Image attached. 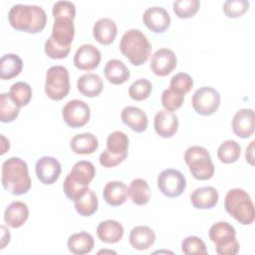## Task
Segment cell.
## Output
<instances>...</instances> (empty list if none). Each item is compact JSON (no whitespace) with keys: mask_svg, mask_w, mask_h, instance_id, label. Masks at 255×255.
I'll return each mask as SVG.
<instances>
[{"mask_svg":"<svg viewBox=\"0 0 255 255\" xmlns=\"http://www.w3.org/2000/svg\"><path fill=\"white\" fill-rule=\"evenodd\" d=\"M191 105L197 114L211 116L220 106V95L212 87H201L194 92Z\"/></svg>","mask_w":255,"mask_h":255,"instance_id":"9c48e42d","label":"cell"},{"mask_svg":"<svg viewBox=\"0 0 255 255\" xmlns=\"http://www.w3.org/2000/svg\"><path fill=\"white\" fill-rule=\"evenodd\" d=\"M77 88L83 96L87 98H95L102 93L104 89V83L99 75L88 73L82 75L78 79Z\"/></svg>","mask_w":255,"mask_h":255,"instance_id":"d4e9b609","label":"cell"},{"mask_svg":"<svg viewBox=\"0 0 255 255\" xmlns=\"http://www.w3.org/2000/svg\"><path fill=\"white\" fill-rule=\"evenodd\" d=\"M128 137L125 132L121 130H115L111 132L107 137L106 149L116 155H128Z\"/></svg>","mask_w":255,"mask_h":255,"instance_id":"1f68e13d","label":"cell"},{"mask_svg":"<svg viewBox=\"0 0 255 255\" xmlns=\"http://www.w3.org/2000/svg\"><path fill=\"white\" fill-rule=\"evenodd\" d=\"M128 155H116L111 153L108 149H105L99 157V161L101 165L104 167H114L120 163H122Z\"/></svg>","mask_w":255,"mask_h":255,"instance_id":"bcb514c9","label":"cell"},{"mask_svg":"<svg viewBox=\"0 0 255 255\" xmlns=\"http://www.w3.org/2000/svg\"><path fill=\"white\" fill-rule=\"evenodd\" d=\"M120 50L133 66H140L147 61L151 45L140 30L129 29L122 36Z\"/></svg>","mask_w":255,"mask_h":255,"instance_id":"277c9868","label":"cell"},{"mask_svg":"<svg viewBox=\"0 0 255 255\" xmlns=\"http://www.w3.org/2000/svg\"><path fill=\"white\" fill-rule=\"evenodd\" d=\"M104 73L106 79L113 85H122L130 77L128 68L117 59H112L106 64Z\"/></svg>","mask_w":255,"mask_h":255,"instance_id":"83f0119b","label":"cell"},{"mask_svg":"<svg viewBox=\"0 0 255 255\" xmlns=\"http://www.w3.org/2000/svg\"><path fill=\"white\" fill-rule=\"evenodd\" d=\"M44 50H45V54L49 58L55 59V60L66 58L71 51L70 48H63V47L57 45L50 37L45 42Z\"/></svg>","mask_w":255,"mask_h":255,"instance_id":"f6af8a7d","label":"cell"},{"mask_svg":"<svg viewBox=\"0 0 255 255\" xmlns=\"http://www.w3.org/2000/svg\"><path fill=\"white\" fill-rule=\"evenodd\" d=\"M37 178L45 185L55 183L60 177L62 167L58 159L53 156L40 157L35 165Z\"/></svg>","mask_w":255,"mask_h":255,"instance_id":"7c38bea8","label":"cell"},{"mask_svg":"<svg viewBox=\"0 0 255 255\" xmlns=\"http://www.w3.org/2000/svg\"><path fill=\"white\" fill-rule=\"evenodd\" d=\"M125 230L123 225L113 219L102 221L97 227V235L102 242L114 244L119 242L124 236Z\"/></svg>","mask_w":255,"mask_h":255,"instance_id":"cb8c5ba5","label":"cell"},{"mask_svg":"<svg viewBox=\"0 0 255 255\" xmlns=\"http://www.w3.org/2000/svg\"><path fill=\"white\" fill-rule=\"evenodd\" d=\"M254 140L250 142V144L248 145V147L246 148V151H245V158H246V161H248L251 165L254 164V156H253V150H254Z\"/></svg>","mask_w":255,"mask_h":255,"instance_id":"7dc6e473","label":"cell"},{"mask_svg":"<svg viewBox=\"0 0 255 255\" xmlns=\"http://www.w3.org/2000/svg\"><path fill=\"white\" fill-rule=\"evenodd\" d=\"M128 195L136 205H145L150 199V188L146 180L142 178L133 179L128 186Z\"/></svg>","mask_w":255,"mask_h":255,"instance_id":"f546056e","label":"cell"},{"mask_svg":"<svg viewBox=\"0 0 255 255\" xmlns=\"http://www.w3.org/2000/svg\"><path fill=\"white\" fill-rule=\"evenodd\" d=\"M183 102L184 96L172 91L171 89H165L161 94V105L166 111H176L182 106Z\"/></svg>","mask_w":255,"mask_h":255,"instance_id":"ab89813d","label":"cell"},{"mask_svg":"<svg viewBox=\"0 0 255 255\" xmlns=\"http://www.w3.org/2000/svg\"><path fill=\"white\" fill-rule=\"evenodd\" d=\"M8 21L17 31L37 34L45 28L47 14L42 7L37 5L15 4L8 12Z\"/></svg>","mask_w":255,"mask_h":255,"instance_id":"6da1fadb","label":"cell"},{"mask_svg":"<svg viewBox=\"0 0 255 255\" xmlns=\"http://www.w3.org/2000/svg\"><path fill=\"white\" fill-rule=\"evenodd\" d=\"M152 91V85L147 79H138L128 88V95L131 100L140 102L149 97Z\"/></svg>","mask_w":255,"mask_h":255,"instance_id":"8d00e7d4","label":"cell"},{"mask_svg":"<svg viewBox=\"0 0 255 255\" xmlns=\"http://www.w3.org/2000/svg\"><path fill=\"white\" fill-rule=\"evenodd\" d=\"M123 123L135 132H143L147 128L148 119L146 114L139 108L128 106L123 109L121 113Z\"/></svg>","mask_w":255,"mask_h":255,"instance_id":"ac0fdd59","label":"cell"},{"mask_svg":"<svg viewBox=\"0 0 255 255\" xmlns=\"http://www.w3.org/2000/svg\"><path fill=\"white\" fill-rule=\"evenodd\" d=\"M241 153V146L239 143L233 139H227L223 141L218 149L217 156L218 159L226 164L233 163L238 160Z\"/></svg>","mask_w":255,"mask_h":255,"instance_id":"d6a6232c","label":"cell"},{"mask_svg":"<svg viewBox=\"0 0 255 255\" xmlns=\"http://www.w3.org/2000/svg\"><path fill=\"white\" fill-rule=\"evenodd\" d=\"M157 187L164 196L177 197L185 190L186 179L179 170L166 168L157 176Z\"/></svg>","mask_w":255,"mask_h":255,"instance_id":"ba28073f","label":"cell"},{"mask_svg":"<svg viewBox=\"0 0 255 255\" xmlns=\"http://www.w3.org/2000/svg\"><path fill=\"white\" fill-rule=\"evenodd\" d=\"M101 59L102 55L97 47L91 44H83L75 53L74 65L79 70L92 71L99 66Z\"/></svg>","mask_w":255,"mask_h":255,"instance_id":"5bb4252c","label":"cell"},{"mask_svg":"<svg viewBox=\"0 0 255 255\" xmlns=\"http://www.w3.org/2000/svg\"><path fill=\"white\" fill-rule=\"evenodd\" d=\"M99 140L91 132H83L74 135L70 141L72 151L77 154H92L97 150Z\"/></svg>","mask_w":255,"mask_h":255,"instance_id":"4316f807","label":"cell"},{"mask_svg":"<svg viewBox=\"0 0 255 255\" xmlns=\"http://www.w3.org/2000/svg\"><path fill=\"white\" fill-rule=\"evenodd\" d=\"M29 217V208L22 201L11 202L4 211V221L12 228H19L24 225Z\"/></svg>","mask_w":255,"mask_h":255,"instance_id":"603a6c76","label":"cell"},{"mask_svg":"<svg viewBox=\"0 0 255 255\" xmlns=\"http://www.w3.org/2000/svg\"><path fill=\"white\" fill-rule=\"evenodd\" d=\"M193 84L194 83H193V79L191 78V76L186 73L181 72V73L175 74L170 79L169 89L184 96L186 93H188L192 89Z\"/></svg>","mask_w":255,"mask_h":255,"instance_id":"f35d334b","label":"cell"},{"mask_svg":"<svg viewBox=\"0 0 255 255\" xmlns=\"http://www.w3.org/2000/svg\"><path fill=\"white\" fill-rule=\"evenodd\" d=\"M23 69V61L16 54H5L0 60V78L10 80L17 77Z\"/></svg>","mask_w":255,"mask_h":255,"instance_id":"f1b7e54d","label":"cell"},{"mask_svg":"<svg viewBox=\"0 0 255 255\" xmlns=\"http://www.w3.org/2000/svg\"><path fill=\"white\" fill-rule=\"evenodd\" d=\"M128 195V188L123 181H109L103 190L104 200L111 206H120L124 204Z\"/></svg>","mask_w":255,"mask_h":255,"instance_id":"7402d4cb","label":"cell"},{"mask_svg":"<svg viewBox=\"0 0 255 255\" xmlns=\"http://www.w3.org/2000/svg\"><path fill=\"white\" fill-rule=\"evenodd\" d=\"M200 2L198 0H178L173 2V12L178 18L187 19L193 17L199 10Z\"/></svg>","mask_w":255,"mask_h":255,"instance_id":"74e56055","label":"cell"},{"mask_svg":"<svg viewBox=\"0 0 255 255\" xmlns=\"http://www.w3.org/2000/svg\"><path fill=\"white\" fill-rule=\"evenodd\" d=\"M219 199L217 190L212 186L198 187L190 195V202L197 209L213 208Z\"/></svg>","mask_w":255,"mask_h":255,"instance_id":"d6986e66","label":"cell"},{"mask_svg":"<svg viewBox=\"0 0 255 255\" xmlns=\"http://www.w3.org/2000/svg\"><path fill=\"white\" fill-rule=\"evenodd\" d=\"M177 59L174 52L167 48H161L155 51L150 60V70L154 75L165 77L175 68Z\"/></svg>","mask_w":255,"mask_h":255,"instance_id":"8fae6325","label":"cell"},{"mask_svg":"<svg viewBox=\"0 0 255 255\" xmlns=\"http://www.w3.org/2000/svg\"><path fill=\"white\" fill-rule=\"evenodd\" d=\"M249 8L247 0H227L223 3V12L229 18L241 17Z\"/></svg>","mask_w":255,"mask_h":255,"instance_id":"b9f144b4","label":"cell"},{"mask_svg":"<svg viewBox=\"0 0 255 255\" xmlns=\"http://www.w3.org/2000/svg\"><path fill=\"white\" fill-rule=\"evenodd\" d=\"M95 246L93 236L86 232L81 231L72 234L67 241V247L69 251L75 255H85L90 253Z\"/></svg>","mask_w":255,"mask_h":255,"instance_id":"484cf974","label":"cell"},{"mask_svg":"<svg viewBox=\"0 0 255 255\" xmlns=\"http://www.w3.org/2000/svg\"><path fill=\"white\" fill-rule=\"evenodd\" d=\"M74 20L68 18H56L50 38L63 48H70L75 36Z\"/></svg>","mask_w":255,"mask_h":255,"instance_id":"9a60e30c","label":"cell"},{"mask_svg":"<svg viewBox=\"0 0 255 255\" xmlns=\"http://www.w3.org/2000/svg\"><path fill=\"white\" fill-rule=\"evenodd\" d=\"M224 207L236 221L242 225L253 223L255 218L254 204L250 195L241 188L230 189L224 199Z\"/></svg>","mask_w":255,"mask_h":255,"instance_id":"5b68a950","label":"cell"},{"mask_svg":"<svg viewBox=\"0 0 255 255\" xmlns=\"http://www.w3.org/2000/svg\"><path fill=\"white\" fill-rule=\"evenodd\" d=\"M184 161L195 179L207 180L214 174V164L210 153L203 146H189L184 152Z\"/></svg>","mask_w":255,"mask_h":255,"instance_id":"8992f818","label":"cell"},{"mask_svg":"<svg viewBox=\"0 0 255 255\" xmlns=\"http://www.w3.org/2000/svg\"><path fill=\"white\" fill-rule=\"evenodd\" d=\"M70 92V75L64 66H52L46 73L45 93L53 101H61Z\"/></svg>","mask_w":255,"mask_h":255,"instance_id":"52a82bcc","label":"cell"},{"mask_svg":"<svg viewBox=\"0 0 255 255\" xmlns=\"http://www.w3.org/2000/svg\"><path fill=\"white\" fill-rule=\"evenodd\" d=\"M118 34V28L114 20L104 17L99 19L93 27V36L102 45L112 44Z\"/></svg>","mask_w":255,"mask_h":255,"instance_id":"ffe728a7","label":"cell"},{"mask_svg":"<svg viewBox=\"0 0 255 255\" xmlns=\"http://www.w3.org/2000/svg\"><path fill=\"white\" fill-rule=\"evenodd\" d=\"M96 175L95 165L88 160L77 161L63 183L65 195L72 201L81 198L90 188L89 184Z\"/></svg>","mask_w":255,"mask_h":255,"instance_id":"3957f363","label":"cell"},{"mask_svg":"<svg viewBox=\"0 0 255 255\" xmlns=\"http://www.w3.org/2000/svg\"><path fill=\"white\" fill-rule=\"evenodd\" d=\"M142 22L151 32L163 33L170 25V16L164 8L152 6L143 12Z\"/></svg>","mask_w":255,"mask_h":255,"instance_id":"4fadbf2b","label":"cell"},{"mask_svg":"<svg viewBox=\"0 0 255 255\" xmlns=\"http://www.w3.org/2000/svg\"><path fill=\"white\" fill-rule=\"evenodd\" d=\"M20 107L11 99L8 93L0 95V121L11 123L19 116Z\"/></svg>","mask_w":255,"mask_h":255,"instance_id":"836d02e7","label":"cell"},{"mask_svg":"<svg viewBox=\"0 0 255 255\" xmlns=\"http://www.w3.org/2000/svg\"><path fill=\"white\" fill-rule=\"evenodd\" d=\"M2 186L13 195H22L32 185L28 165L20 157H10L2 164Z\"/></svg>","mask_w":255,"mask_h":255,"instance_id":"7a4b0ae2","label":"cell"},{"mask_svg":"<svg viewBox=\"0 0 255 255\" xmlns=\"http://www.w3.org/2000/svg\"><path fill=\"white\" fill-rule=\"evenodd\" d=\"M153 127L155 132L164 138L173 136L178 128L177 116L169 111L161 110L156 113L153 120Z\"/></svg>","mask_w":255,"mask_h":255,"instance_id":"e0dca14e","label":"cell"},{"mask_svg":"<svg viewBox=\"0 0 255 255\" xmlns=\"http://www.w3.org/2000/svg\"><path fill=\"white\" fill-rule=\"evenodd\" d=\"M64 122L73 128L84 127L90 120L91 109L87 103L81 100H71L62 109Z\"/></svg>","mask_w":255,"mask_h":255,"instance_id":"30bf717a","label":"cell"},{"mask_svg":"<svg viewBox=\"0 0 255 255\" xmlns=\"http://www.w3.org/2000/svg\"><path fill=\"white\" fill-rule=\"evenodd\" d=\"M52 15L54 19L68 18L74 20L76 16V6L70 1H57L53 5Z\"/></svg>","mask_w":255,"mask_h":255,"instance_id":"7bdbcfd3","label":"cell"},{"mask_svg":"<svg viewBox=\"0 0 255 255\" xmlns=\"http://www.w3.org/2000/svg\"><path fill=\"white\" fill-rule=\"evenodd\" d=\"M181 251L186 255L207 254L206 245L200 237L188 236L181 243Z\"/></svg>","mask_w":255,"mask_h":255,"instance_id":"60d3db41","label":"cell"},{"mask_svg":"<svg viewBox=\"0 0 255 255\" xmlns=\"http://www.w3.org/2000/svg\"><path fill=\"white\" fill-rule=\"evenodd\" d=\"M216 253L219 255H235L239 252V242L236 236H232L215 243Z\"/></svg>","mask_w":255,"mask_h":255,"instance_id":"ee69618b","label":"cell"},{"mask_svg":"<svg viewBox=\"0 0 255 255\" xmlns=\"http://www.w3.org/2000/svg\"><path fill=\"white\" fill-rule=\"evenodd\" d=\"M233 132L241 137H250L254 132L255 120L252 109H241L236 112L231 123Z\"/></svg>","mask_w":255,"mask_h":255,"instance_id":"2e32d148","label":"cell"},{"mask_svg":"<svg viewBox=\"0 0 255 255\" xmlns=\"http://www.w3.org/2000/svg\"><path fill=\"white\" fill-rule=\"evenodd\" d=\"M8 94L11 97V99L20 108H22L27 106L30 103L33 93H32V88L30 87L29 84L20 81V82L14 83L11 86Z\"/></svg>","mask_w":255,"mask_h":255,"instance_id":"e575fe53","label":"cell"},{"mask_svg":"<svg viewBox=\"0 0 255 255\" xmlns=\"http://www.w3.org/2000/svg\"><path fill=\"white\" fill-rule=\"evenodd\" d=\"M1 154H4L10 147V143L9 140L4 136V134H1Z\"/></svg>","mask_w":255,"mask_h":255,"instance_id":"c3c4849f","label":"cell"},{"mask_svg":"<svg viewBox=\"0 0 255 255\" xmlns=\"http://www.w3.org/2000/svg\"><path fill=\"white\" fill-rule=\"evenodd\" d=\"M155 238V233L150 227L139 225L131 229L128 236V241L132 248L143 251L153 245Z\"/></svg>","mask_w":255,"mask_h":255,"instance_id":"44dd1931","label":"cell"},{"mask_svg":"<svg viewBox=\"0 0 255 255\" xmlns=\"http://www.w3.org/2000/svg\"><path fill=\"white\" fill-rule=\"evenodd\" d=\"M208 235L213 243H217L226 238L236 236V230L227 221H218L211 225Z\"/></svg>","mask_w":255,"mask_h":255,"instance_id":"d590c367","label":"cell"},{"mask_svg":"<svg viewBox=\"0 0 255 255\" xmlns=\"http://www.w3.org/2000/svg\"><path fill=\"white\" fill-rule=\"evenodd\" d=\"M98 196L94 190L89 189L81 198L74 201L76 211L84 217L93 215L98 210Z\"/></svg>","mask_w":255,"mask_h":255,"instance_id":"4dcf8cb0","label":"cell"}]
</instances>
